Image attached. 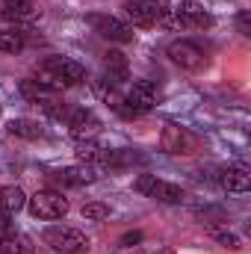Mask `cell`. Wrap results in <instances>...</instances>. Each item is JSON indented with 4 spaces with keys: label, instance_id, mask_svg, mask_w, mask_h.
I'll list each match as a JSON object with an SVG mask.
<instances>
[{
    "label": "cell",
    "instance_id": "6da1fadb",
    "mask_svg": "<svg viewBox=\"0 0 251 254\" xmlns=\"http://www.w3.org/2000/svg\"><path fill=\"white\" fill-rule=\"evenodd\" d=\"M33 80H36L39 86H45L48 92L60 95L63 89H68V86H80V83H86L89 74H86V68L77 63V60H68V57H48V60L39 63L36 74H33Z\"/></svg>",
    "mask_w": 251,
    "mask_h": 254
},
{
    "label": "cell",
    "instance_id": "7a4b0ae2",
    "mask_svg": "<svg viewBox=\"0 0 251 254\" xmlns=\"http://www.w3.org/2000/svg\"><path fill=\"white\" fill-rule=\"evenodd\" d=\"M160 24L169 30H207L213 27V15L195 0H181L169 15L160 18Z\"/></svg>",
    "mask_w": 251,
    "mask_h": 254
},
{
    "label": "cell",
    "instance_id": "3957f363",
    "mask_svg": "<svg viewBox=\"0 0 251 254\" xmlns=\"http://www.w3.org/2000/svg\"><path fill=\"white\" fill-rule=\"evenodd\" d=\"M42 240H45L54 252H63V254H86L89 246H92V240H89L83 231H77V228H63V225L45 228Z\"/></svg>",
    "mask_w": 251,
    "mask_h": 254
},
{
    "label": "cell",
    "instance_id": "277c9868",
    "mask_svg": "<svg viewBox=\"0 0 251 254\" xmlns=\"http://www.w3.org/2000/svg\"><path fill=\"white\" fill-rule=\"evenodd\" d=\"M27 207L42 222L63 219L65 213H68V201L63 198V192H57V190H39L33 198H27Z\"/></svg>",
    "mask_w": 251,
    "mask_h": 254
},
{
    "label": "cell",
    "instance_id": "5b68a950",
    "mask_svg": "<svg viewBox=\"0 0 251 254\" xmlns=\"http://www.w3.org/2000/svg\"><path fill=\"white\" fill-rule=\"evenodd\" d=\"M133 190L139 192V195H148V198L160 201V204H178V201L184 198V190H181L178 184L160 181L157 175H139V178L133 181Z\"/></svg>",
    "mask_w": 251,
    "mask_h": 254
},
{
    "label": "cell",
    "instance_id": "8992f818",
    "mask_svg": "<svg viewBox=\"0 0 251 254\" xmlns=\"http://www.w3.org/2000/svg\"><path fill=\"white\" fill-rule=\"evenodd\" d=\"M89 24H92V30L101 36V39H107V42H116V45H125V42H133V27L125 24L122 18H116V15H89L86 18Z\"/></svg>",
    "mask_w": 251,
    "mask_h": 254
},
{
    "label": "cell",
    "instance_id": "52a82bcc",
    "mask_svg": "<svg viewBox=\"0 0 251 254\" xmlns=\"http://www.w3.org/2000/svg\"><path fill=\"white\" fill-rule=\"evenodd\" d=\"M166 54H169L172 63L181 65V68H187V71H198V68H204V63H207L204 51H201L195 42H189V39H178V42H172Z\"/></svg>",
    "mask_w": 251,
    "mask_h": 254
},
{
    "label": "cell",
    "instance_id": "ba28073f",
    "mask_svg": "<svg viewBox=\"0 0 251 254\" xmlns=\"http://www.w3.org/2000/svg\"><path fill=\"white\" fill-rule=\"evenodd\" d=\"M125 104L136 113V116L148 113V110L157 104V86H154L151 80H133L125 92Z\"/></svg>",
    "mask_w": 251,
    "mask_h": 254
},
{
    "label": "cell",
    "instance_id": "9c48e42d",
    "mask_svg": "<svg viewBox=\"0 0 251 254\" xmlns=\"http://www.w3.org/2000/svg\"><path fill=\"white\" fill-rule=\"evenodd\" d=\"M160 148L166 154H192L195 151V139L187 127L178 125H166L163 127V136H160Z\"/></svg>",
    "mask_w": 251,
    "mask_h": 254
},
{
    "label": "cell",
    "instance_id": "30bf717a",
    "mask_svg": "<svg viewBox=\"0 0 251 254\" xmlns=\"http://www.w3.org/2000/svg\"><path fill=\"white\" fill-rule=\"evenodd\" d=\"M68 130L77 142H86V139H95L101 133V119L92 113V110H74L68 116Z\"/></svg>",
    "mask_w": 251,
    "mask_h": 254
},
{
    "label": "cell",
    "instance_id": "8fae6325",
    "mask_svg": "<svg viewBox=\"0 0 251 254\" xmlns=\"http://www.w3.org/2000/svg\"><path fill=\"white\" fill-rule=\"evenodd\" d=\"M0 12L12 24H30V21H36L42 15V9H39L36 0H3L0 3Z\"/></svg>",
    "mask_w": 251,
    "mask_h": 254
},
{
    "label": "cell",
    "instance_id": "7c38bea8",
    "mask_svg": "<svg viewBox=\"0 0 251 254\" xmlns=\"http://www.w3.org/2000/svg\"><path fill=\"white\" fill-rule=\"evenodd\" d=\"M104 77L110 83H116V86L130 80V65H127V57L122 51H107V57H104Z\"/></svg>",
    "mask_w": 251,
    "mask_h": 254
},
{
    "label": "cell",
    "instance_id": "4fadbf2b",
    "mask_svg": "<svg viewBox=\"0 0 251 254\" xmlns=\"http://www.w3.org/2000/svg\"><path fill=\"white\" fill-rule=\"evenodd\" d=\"M0 254H36V249H33V240L27 234L12 228L9 234L0 237Z\"/></svg>",
    "mask_w": 251,
    "mask_h": 254
},
{
    "label": "cell",
    "instance_id": "5bb4252c",
    "mask_svg": "<svg viewBox=\"0 0 251 254\" xmlns=\"http://www.w3.org/2000/svg\"><path fill=\"white\" fill-rule=\"evenodd\" d=\"M54 178L65 187H86V184L95 181V172L89 166H68V169H57Z\"/></svg>",
    "mask_w": 251,
    "mask_h": 254
},
{
    "label": "cell",
    "instance_id": "9a60e30c",
    "mask_svg": "<svg viewBox=\"0 0 251 254\" xmlns=\"http://www.w3.org/2000/svg\"><path fill=\"white\" fill-rule=\"evenodd\" d=\"M222 187L228 192H249L251 172L246 166H228V169L222 172Z\"/></svg>",
    "mask_w": 251,
    "mask_h": 254
},
{
    "label": "cell",
    "instance_id": "2e32d148",
    "mask_svg": "<svg viewBox=\"0 0 251 254\" xmlns=\"http://www.w3.org/2000/svg\"><path fill=\"white\" fill-rule=\"evenodd\" d=\"M125 15H127V21H130L133 27H142V30L157 27V15H154L148 6L136 3V0H125Z\"/></svg>",
    "mask_w": 251,
    "mask_h": 254
},
{
    "label": "cell",
    "instance_id": "e0dca14e",
    "mask_svg": "<svg viewBox=\"0 0 251 254\" xmlns=\"http://www.w3.org/2000/svg\"><path fill=\"white\" fill-rule=\"evenodd\" d=\"M6 130L12 133V136H18V139H27V142H36V139H42L45 136V130L39 122H33V119H12Z\"/></svg>",
    "mask_w": 251,
    "mask_h": 254
},
{
    "label": "cell",
    "instance_id": "ac0fdd59",
    "mask_svg": "<svg viewBox=\"0 0 251 254\" xmlns=\"http://www.w3.org/2000/svg\"><path fill=\"white\" fill-rule=\"evenodd\" d=\"M24 204H27V195L21 187H15V184H9V187H0V210H6V213H18V210H24Z\"/></svg>",
    "mask_w": 251,
    "mask_h": 254
},
{
    "label": "cell",
    "instance_id": "d6986e66",
    "mask_svg": "<svg viewBox=\"0 0 251 254\" xmlns=\"http://www.w3.org/2000/svg\"><path fill=\"white\" fill-rule=\"evenodd\" d=\"M18 89H21V98H27L30 104H39V107H42V104H48V101L54 98V92H48L45 86H39L33 77H30V80H21V86H18Z\"/></svg>",
    "mask_w": 251,
    "mask_h": 254
},
{
    "label": "cell",
    "instance_id": "ffe728a7",
    "mask_svg": "<svg viewBox=\"0 0 251 254\" xmlns=\"http://www.w3.org/2000/svg\"><path fill=\"white\" fill-rule=\"evenodd\" d=\"M24 48V36L15 27H0V51L3 54H18Z\"/></svg>",
    "mask_w": 251,
    "mask_h": 254
},
{
    "label": "cell",
    "instance_id": "44dd1931",
    "mask_svg": "<svg viewBox=\"0 0 251 254\" xmlns=\"http://www.w3.org/2000/svg\"><path fill=\"white\" fill-rule=\"evenodd\" d=\"M101 145L95 142V139H86V142H80L77 145V160L80 163H95V160H101Z\"/></svg>",
    "mask_w": 251,
    "mask_h": 254
},
{
    "label": "cell",
    "instance_id": "7402d4cb",
    "mask_svg": "<svg viewBox=\"0 0 251 254\" xmlns=\"http://www.w3.org/2000/svg\"><path fill=\"white\" fill-rule=\"evenodd\" d=\"M80 216H83L86 222H104V219L110 216V207H107V204H101V201H89V204H83Z\"/></svg>",
    "mask_w": 251,
    "mask_h": 254
},
{
    "label": "cell",
    "instance_id": "603a6c76",
    "mask_svg": "<svg viewBox=\"0 0 251 254\" xmlns=\"http://www.w3.org/2000/svg\"><path fill=\"white\" fill-rule=\"evenodd\" d=\"M136 3L148 6V9L157 15V24H160V18H163V15H169V12H172V0H136Z\"/></svg>",
    "mask_w": 251,
    "mask_h": 254
},
{
    "label": "cell",
    "instance_id": "cb8c5ba5",
    "mask_svg": "<svg viewBox=\"0 0 251 254\" xmlns=\"http://www.w3.org/2000/svg\"><path fill=\"white\" fill-rule=\"evenodd\" d=\"M210 234H213V240H216V243H222L225 249H240V240H237L234 234H228V231H219V228H213Z\"/></svg>",
    "mask_w": 251,
    "mask_h": 254
},
{
    "label": "cell",
    "instance_id": "d4e9b609",
    "mask_svg": "<svg viewBox=\"0 0 251 254\" xmlns=\"http://www.w3.org/2000/svg\"><path fill=\"white\" fill-rule=\"evenodd\" d=\"M237 30H240V36H251V15L249 12H240L237 15Z\"/></svg>",
    "mask_w": 251,
    "mask_h": 254
},
{
    "label": "cell",
    "instance_id": "484cf974",
    "mask_svg": "<svg viewBox=\"0 0 251 254\" xmlns=\"http://www.w3.org/2000/svg\"><path fill=\"white\" fill-rule=\"evenodd\" d=\"M9 231H12V213L0 210V237H3V234H9Z\"/></svg>",
    "mask_w": 251,
    "mask_h": 254
},
{
    "label": "cell",
    "instance_id": "4316f807",
    "mask_svg": "<svg viewBox=\"0 0 251 254\" xmlns=\"http://www.w3.org/2000/svg\"><path fill=\"white\" fill-rule=\"evenodd\" d=\"M139 240H142V234H127L122 243H125V246H130V243H139Z\"/></svg>",
    "mask_w": 251,
    "mask_h": 254
},
{
    "label": "cell",
    "instance_id": "83f0119b",
    "mask_svg": "<svg viewBox=\"0 0 251 254\" xmlns=\"http://www.w3.org/2000/svg\"><path fill=\"white\" fill-rule=\"evenodd\" d=\"M0 113H3V107H0Z\"/></svg>",
    "mask_w": 251,
    "mask_h": 254
}]
</instances>
